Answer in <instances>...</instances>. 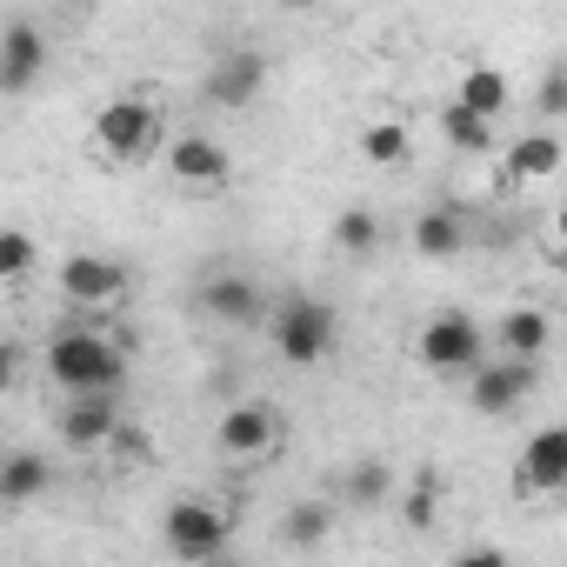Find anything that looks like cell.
I'll return each mask as SVG.
<instances>
[{"label":"cell","instance_id":"1","mask_svg":"<svg viewBox=\"0 0 567 567\" xmlns=\"http://www.w3.org/2000/svg\"><path fill=\"white\" fill-rule=\"evenodd\" d=\"M48 374H54V388H68V394L121 388V381H127V354H121V341L101 334V328H61V334L48 341Z\"/></svg>","mask_w":567,"mask_h":567},{"label":"cell","instance_id":"2","mask_svg":"<svg viewBox=\"0 0 567 567\" xmlns=\"http://www.w3.org/2000/svg\"><path fill=\"white\" fill-rule=\"evenodd\" d=\"M161 141H167V121H161V107L141 101V94H114V101L94 114V147H101L114 167H141V161H154Z\"/></svg>","mask_w":567,"mask_h":567},{"label":"cell","instance_id":"3","mask_svg":"<svg viewBox=\"0 0 567 567\" xmlns=\"http://www.w3.org/2000/svg\"><path fill=\"white\" fill-rule=\"evenodd\" d=\"M267 328H274V354L288 361V368H321L334 354V334H341L334 308L315 301V295H288L267 315Z\"/></svg>","mask_w":567,"mask_h":567},{"label":"cell","instance_id":"4","mask_svg":"<svg viewBox=\"0 0 567 567\" xmlns=\"http://www.w3.org/2000/svg\"><path fill=\"white\" fill-rule=\"evenodd\" d=\"M540 388V361H520V354H481L467 368V408L481 421H507L514 408H527Z\"/></svg>","mask_w":567,"mask_h":567},{"label":"cell","instance_id":"5","mask_svg":"<svg viewBox=\"0 0 567 567\" xmlns=\"http://www.w3.org/2000/svg\"><path fill=\"white\" fill-rule=\"evenodd\" d=\"M481 354H487L481 321H474V315H454V308H447V315H434V321L414 334V361H421L427 374H454V381H461Z\"/></svg>","mask_w":567,"mask_h":567},{"label":"cell","instance_id":"6","mask_svg":"<svg viewBox=\"0 0 567 567\" xmlns=\"http://www.w3.org/2000/svg\"><path fill=\"white\" fill-rule=\"evenodd\" d=\"M214 447H220V461H234V467L274 461V454H280V414H274V401H234V408L220 414V427H214Z\"/></svg>","mask_w":567,"mask_h":567},{"label":"cell","instance_id":"7","mask_svg":"<svg viewBox=\"0 0 567 567\" xmlns=\"http://www.w3.org/2000/svg\"><path fill=\"white\" fill-rule=\"evenodd\" d=\"M227 514L214 507V501H174L167 514H161V540H167V554L174 560H220L227 554Z\"/></svg>","mask_w":567,"mask_h":567},{"label":"cell","instance_id":"8","mask_svg":"<svg viewBox=\"0 0 567 567\" xmlns=\"http://www.w3.org/2000/svg\"><path fill=\"white\" fill-rule=\"evenodd\" d=\"M260 87H267V54H260V48H227V54L200 74V94H207V107H220V114L254 107Z\"/></svg>","mask_w":567,"mask_h":567},{"label":"cell","instance_id":"9","mask_svg":"<svg viewBox=\"0 0 567 567\" xmlns=\"http://www.w3.org/2000/svg\"><path fill=\"white\" fill-rule=\"evenodd\" d=\"M48 61H54V48H48V34L34 21H8V28H0V94H8V101L34 94L48 81Z\"/></svg>","mask_w":567,"mask_h":567},{"label":"cell","instance_id":"10","mask_svg":"<svg viewBox=\"0 0 567 567\" xmlns=\"http://www.w3.org/2000/svg\"><path fill=\"white\" fill-rule=\"evenodd\" d=\"M194 308L220 328H260L267 321V288L254 274H207L194 288Z\"/></svg>","mask_w":567,"mask_h":567},{"label":"cell","instance_id":"11","mask_svg":"<svg viewBox=\"0 0 567 567\" xmlns=\"http://www.w3.org/2000/svg\"><path fill=\"white\" fill-rule=\"evenodd\" d=\"M161 154H167V174L194 194H220L234 181V154L214 134H174V141H161Z\"/></svg>","mask_w":567,"mask_h":567},{"label":"cell","instance_id":"12","mask_svg":"<svg viewBox=\"0 0 567 567\" xmlns=\"http://www.w3.org/2000/svg\"><path fill=\"white\" fill-rule=\"evenodd\" d=\"M54 288H61V301H74V308H114V301L127 295V267L107 260V254H68V260L54 267Z\"/></svg>","mask_w":567,"mask_h":567},{"label":"cell","instance_id":"13","mask_svg":"<svg viewBox=\"0 0 567 567\" xmlns=\"http://www.w3.org/2000/svg\"><path fill=\"white\" fill-rule=\"evenodd\" d=\"M114 421H121V388H87V394H68V408H61V447H74V454H101L107 447V434H114Z\"/></svg>","mask_w":567,"mask_h":567},{"label":"cell","instance_id":"14","mask_svg":"<svg viewBox=\"0 0 567 567\" xmlns=\"http://www.w3.org/2000/svg\"><path fill=\"white\" fill-rule=\"evenodd\" d=\"M567 487V427H534L520 447V494H560Z\"/></svg>","mask_w":567,"mask_h":567},{"label":"cell","instance_id":"15","mask_svg":"<svg viewBox=\"0 0 567 567\" xmlns=\"http://www.w3.org/2000/svg\"><path fill=\"white\" fill-rule=\"evenodd\" d=\"M408 247L421 254V260H454L461 247H467V214L461 207H421L414 214V227H408Z\"/></svg>","mask_w":567,"mask_h":567},{"label":"cell","instance_id":"16","mask_svg":"<svg viewBox=\"0 0 567 567\" xmlns=\"http://www.w3.org/2000/svg\"><path fill=\"white\" fill-rule=\"evenodd\" d=\"M560 174V141H554V127H540V134H520L514 147H507V181H520V187H540V181H554Z\"/></svg>","mask_w":567,"mask_h":567},{"label":"cell","instance_id":"17","mask_svg":"<svg viewBox=\"0 0 567 567\" xmlns=\"http://www.w3.org/2000/svg\"><path fill=\"white\" fill-rule=\"evenodd\" d=\"M54 487V467L41 454H0V507H28Z\"/></svg>","mask_w":567,"mask_h":567},{"label":"cell","instance_id":"18","mask_svg":"<svg viewBox=\"0 0 567 567\" xmlns=\"http://www.w3.org/2000/svg\"><path fill=\"white\" fill-rule=\"evenodd\" d=\"M454 101L461 107H474V114H487V121H501V107L514 101V81L501 74V68H461V87H454Z\"/></svg>","mask_w":567,"mask_h":567},{"label":"cell","instance_id":"19","mask_svg":"<svg viewBox=\"0 0 567 567\" xmlns=\"http://www.w3.org/2000/svg\"><path fill=\"white\" fill-rule=\"evenodd\" d=\"M547 341H554V321H547L540 308H514V315L501 321V354L540 361V354H547Z\"/></svg>","mask_w":567,"mask_h":567},{"label":"cell","instance_id":"20","mask_svg":"<svg viewBox=\"0 0 567 567\" xmlns=\"http://www.w3.org/2000/svg\"><path fill=\"white\" fill-rule=\"evenodd\" d=\"M334 534V507L328 501H295L280 514V547H321Z\"/></svg>","mask_w":567,"mask_h":567},{"label":"cell","instance_id":"21","mask_svg":"<svg viewBox=\"0 0 567 567\" xmlns=\"http://www.w3.org/2000/svg\"><path fill=\"white\" fill-rule=\"evenodd\" d=\"M441 141L461 147V154H487V147H494V121L474 114V107H461V101H447V107H441Z\"/></svg>","mask_w":567,"mask_h":567},{"label":"cell","instance_id":"22","mask_svg":"<svg viewBox=\"0 0 567 567\" xmlns=\"http://www.w3.org/2000/svg\"><path fill=\"white\" fill-rule=\"evenodd\" d=\"M354 147H361L368 167H401L408 161V121H368Z\"/></svg>","mask_w":567,"mask_h":567},{"label":"cell","instance_id":"23","mask_svg":"<svg viewBox=\"0 0 567 567\" xmlns=\"http://www.w3.org/2000/svg\"><path fill=\"white\" fill-rule=\"evenodd\" d=\"M388 487H394V474H388V461H381V454H361V461L348 467V481H341L348 507H381V501H388Z\"/></svg>","mask_w":567,"mask_h":567},{"label":"cell","instance_id":"24","mask_svg":"<svg viewBox=\"0 0 567 567\" xmlns=\"http://www.w3.org/2000/svg\"><path fill=\"white\" fill-rule=\"evenodd\" d=\"M401 520H408L414 534H427V527L441 520V474H434V467H421V474H414V487L401 494Z\"/></svg>","mask_w":567,"mask_h":567},{"label":"cell","instance_id":"25","mask_svg":"<svg viewBox=\"0 0 567 567\" xmlns=\"http://www.w3.org/2000/svg\"><path fill=\"white\" fill-rule=\"evenodd\" d=\"M334 247H341V254H354V260H368V254L381 247V220H374L368 207H348V214L334 220Z\"/></svg>","mask_w":567,"mask_h":567},{"label":"cell","instance_id":"26","mask_svg":"<svg viewBox=\"0 0 567 567\" xmlns=\"http://www.w3.org/2000/svg\"><path fill=\"white\" fill-rule=\"evenodd\" d=\"M34 234L28 227H0V288H14V280H28L34 274Z\"/></svg>","mask_w":567,"mask_h":567},{"label":"cell","instance_id":"27","mask_svg":"<svg viewBox=\"0 0 567 567\" xmlns=\"http://www.w3.org/2000/svg\"><path fill=\"white\" fill-rule=\"evenodd\" d=\"M534 107H540L547 121H560V114H567V74H560V68H547V74H540V94H534Z\"/></svg>","mask_w":567,"mask_h":567},{"label":"cell","instance_id":"28","mask_svg":"<svg viewBox=\"0 0 567 567\" xmlns=\"http://www.w3.org/2000/svg\"><path fill=\"white\" fill-rule=\"evenodd\" d=\"M107 447H114L121 461H147V454H154V441H147L141 427H127V421H114V434H107Z\"/></svg>","mask_w":567,"mask_h":567},{"label":"cell","instance_id":"29","mask_svg":"<svg viewBox=\"0 0 567 567\" xmlns=\"http://www.w3.org/2000/svg\"><path fill=\"white\" fill-rule=\"evenodd\" d=\"M21 381V341H0V394Z\"/></svg>","mask_w":567,"mask_h":567},{"label":"cell","instance_id":"30","mask_svg":"<svg viewBox=\"0 0 567 567\" xmlns=\"http://www.w3.org/2000/svg\"><path fill=\"white\" fill-rule=\"evenodd\" d=\"M494 560H501V547H467L461 554V567H494Z\"/></svg>","mask_w":567,"mask_h":567},{"label":"cell","instance_id":"31","mask_svg":"<svg viewBox=\"0 0 567 567\" xmlns=\"http://www.w3.org/2000/svg\"><path fill=\"white\" fill-rule=\"evenodd\" d=\"M280 8H288V14H308V8H321V0H280Z\"/></svg>","mask_w":567,"mask_h":567}]
</instances>
